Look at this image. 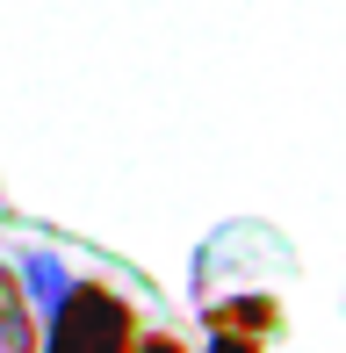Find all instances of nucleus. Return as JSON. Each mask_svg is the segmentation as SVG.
I'll list each match as a JSON object with an SVG mask.
<instances>
[{"label": "nucleus", "mask_w": 346, "mask_h": 353, "mask_svg": "<svg viewBox=\"0 0 346 353\" xmlns=\"http://www.w3.org/2000/svg\"><path fill=\"white\" fill-rule=\"evenodd\" d=\"M137 303L123 296L116 281H80L72 274L65 303L43 317L37 353H137Z\"/></svg>", "instance_id": "f257e3e1"}, {"label": "nucleus", "mask_w": 346, "mask_h": 353, "mask_svg": "<svg viewBox=\"0 0 346 353\" xmlns=\"http://www.w3.org/2000/svg\"><path fill=\"white\" fill-rule=\"evenodd\" d=\"M137 353H195V346H181L173 332H137Z\"/></svg>", "instance_id": "39448f33"}, {"label": "nucleus", "mask_w": 346, "mask_h": 353, "mask_svg": "<svg viewBox=\"0 0 346 353\" xmlns=\"http://www.w3.org/2000/svg\"><path fill=\"white\" fill-rule=\"evenodd\" d=\"M202 339L210 353H267L281 339V303L267 288H231L202 303Z\"/></svg>", "instance_id": "f03ea898"}, {"label": "nucleus", "mask_w": 346, "mask_h": 353, "mask_svg": "<svg viewBox=\"0 0 346 353\" xmlns=\"http://www.w3.org/2000/svg\"><path fill=\"white\" fill-rule=\"evenodd\" d=\"M14 281H22V296H29V310L37 317H51L58 303H65V288H72V267L58 260V252H22V260H14Z\"/></svg>", "instance_id": "20e7f679"}, {"label": "nucleus", "mask_w": 346, "mask_h": 353, "mask_svg": "<svg viewBox=\"0 0 346 353\" xmlns=\"http://www.w3.org/2000/svg\"><path fill=\"white\" fill-rule=\"evenodd\" d=\"M37 339H43V317L29 310L14 260H0V353H37Z\"/></svg>", "instance_id": "7ed1b4c3"}]
</instances>
